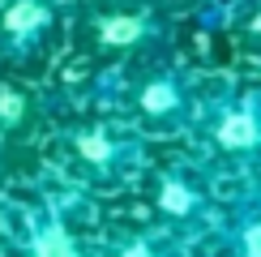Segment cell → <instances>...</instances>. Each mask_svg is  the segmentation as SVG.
<instances>
[{
	"mask_svg": "<svg viewBox=\"0 0 261 257\" xmlns=\"http://www.w3.org/2000/svg\"><path fill=\"white\" fill-rule=\"evenodd\" d=\"M30 257H82V244L60 219H47L30 236Z\"/></svg>",
	"mask_w": 261,
	"mask_h": 257,
	"instance_id": "cell-1",
	"label": "cell"
},
{
	"mask_svg": "<svg viewBox=\"0 0 261 257\" xmlns=\"http://www.w3.org/2000/svg\"><path fill=\"white\" fill-rule=\"evenodd\" d=\"M257 137H261V124L253 112H227L219 120V142L227 150H248V146H257Z\"/></svg>",
	"mask_w": 261,
	"mask_h": 257,
	"instance_id": "cell-2",
	"label": "cell"
},
{
	"mask_svg": "<svg viewBox=\"0 0 261 257\" xmlns=\"http://www.w3.org/2000/svg\"><path fill=\"white\" fill-rule=\"evenodd\" d=\"M159 206L167 210V214H189V210H193V193L184 189L180 180H167L163 193H159Z\"/></svg>",
	"mask_w": 261,
	"mask_h": 257,
	"instance_id": "cell-3",
	"label": "cell"
},
{
	"mask_svg": "<svg viewBox=\"0 0 261 257\" xmlns=\"http://www.w3.org/2000/svg\"><path fill=\"white\" fill-rule=\"evenodd\" d=\"M236 253L240 257H261V214L240 223V236H236Z\"/></svg>",
	"mask_w": 261,
	"mask_h": 257,
	"instance_id": "cell-4",
	"label": "cell"
},
{
	"mask_svg": "<svg viewBox=\"0 0 261 257\" xmlns=\"http://www.w3.org/2000/svg\"><path fill=\"white\" fill-rule=\"evenodd\" d=\"M39 21H43V9L39 5H17L13 13H9V26H13V30H35Z\"/></svg>",
	"mask_w": 261,
	"mask_h": 257,
	"instance_id": "cell-5",
	"label": "cell"
},
{
	"mask_svg": "<svg viewBox=\"0 0 261 257\" xmlns=\"http://www.w3.org/2000/svg\"><path fill=\"white\" fill-rule=\"evenodd\" d=\"M146 107H150V112H167V107H176V90H171L167 82L150 86V90H146Z\"/></svg>",
	"mask_w": 261,
	"mask_h": 257,
	"instance_id": "cell-6",
	"label": "cell"
},
{
	"mask_svg": "<svg viewBox=\"0 0 261 257\" xmlns=\"http://www.w3.org/2000/svg\"><path fill=\"white\" fill-rule=\"evenodd\" d=\"M137 35H141V21H133V17H120V21L107 26V39H112V43H128V39H137Z\"/></svg>",
	"mask_w": 261,
	"mask_h": 257,
	"instance_id": "cell-7",
	"label": "cell"
},
{
	"mask_svg": "<svg viewBox=\"0 0 261 257\" xmlns=\"http://www.w3.org/2000/svg\"><path fill=\"white\" fill-rule=\"evenodd\" d=\"M116 257H167V253H163L159 244H150V240H128Z\"/></svg>",
	"mask_w": 261,
	"mask_h": 257,
	"instance_id": "cell-8",
	"label": "cell"
},
{
	"mask_svg": "<svg viewBox=\"0 0 261 257\" xmlns=\"http://www.w3.org/2000/svg\"><path fill=\"white\" fill-rule=\"evenodd\" d=\"M86 155L103 159V155H107V150H103V137H86Z\"/></svg>",
	"mask_w": 261,
	"mask_h": 257,
	"instance_id": "cell-9",
	"label": "cell"
},
{
	"mask_svg": "<svg viewBox=\"0 0 261 257\" xmlns=\"http://www.w3.org/2000/svg\"><path fill=\"white\" fill-rule=\"evenodd\" d=\"M257 30H261V17H257Z\"/></svg>",
	"mask_w": 261,
	"mask_h": 257,
	"instance_id": "cell-10",
	"label": "cell"
}]
</instances>
